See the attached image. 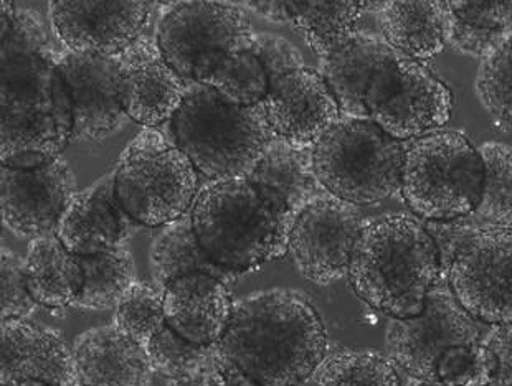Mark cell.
I'll list each match as a JSON object with an SVG mask.
<instances>
[{"mask_svg": "<svg viewBox=\"0 0 512 386\" xmlns=\"http://www.w3.org/2000/svg\"><path fill=\"white\" fill-rule=\"evenodd\" d=\"M377 15L382 37L405 57L425 62L445 50V2L390 0L380 2Z\"/></svg>", "mask_w": 512, "mask_h": 386, "instance_id": "cell-26", "label": "cell"}, {"mask_svg": "<svg viewBox=\"0 0 512 386\" xmlns=\"http://www.w3.org/2000/svg\"><path fill=\"white\" fill-rule=\"evenodd\" d=\"M261 104L276 136L299 151H314L342 119L328 83L309 66L276 81Z\"/></svg>", "mask_w": 512, "mask_h": 386, "instance_id": "cell-17", "label": "cell"}, {"mask_svg": "<svg viewBox=\"0 0 512 386\" xmlns=\"http://www.w3.org/2000/svg\"><path fill=\"white\" fill-rule=\"evenodd\" d=\"M85 283L73 302L78 311L116 309L136 279V263L128 248H116L100 255L78 256Z\"/></svg>", "mask_w": 512, "mask_h": 386, "instance_id": "cell-31", "label": "cell"}, {"mask_svg": "<svg viewBox=\"0 0 512 386\" xmlns=\"http://www.w3.org/2000/svg\"><path fill=\"white\" fill-rule=\"evenodd\" d=\"M164 128L207 182L248 177L278 137L263 104L233 106L199 83H187L181 108Z\"/></svg>", "mask_w": 512, "mask_h": 386, "instance_id": "cell-4", "label": "cell"}, {"mask_svg": "<svg viewBox=\"0 0 512 386\" xmlns=\"http://www.w3.org/2000/svg\"><path fill=\"white\" fill-rule=\"evenodd\" d=\"M440 253L441 276L481 324H512V226L468 218L425 223Z\"/></svg>", "mask_w": 512, "mask_h": 386, "instance_id": "cell-5", "label": "cell"}, {"mask_svg": "<svg viewBox=\"0 0 512 386\" xmlns=\"http://www.w3.org/2000/svg\"><path fill=\"white\" fill-rule=\"evenodd\" d=\"M25 278L38 306L47 309L72 307L85 283L80 258L70 253L57 235L29 241Z\"/></svg>", "mask_w": 512, "mask_h": 386, "instance_id": "cell-27", "label": "cell"}, {"mask_svg": "<svg viewBox=\"0 0 512 386\" xmlns=\"http://www.w3.org/2000/svg\"><path fill=\"white\" fill-rule=\"evenodd\" d=\"M318 386H402L399 370L374 350H337L314 372Z\"/></svg>", "mask_w": 512, "mask_h": 386, "instance_id": "cell-33", "label": "cell"}, {"mask_svg": "<svg viewBox=\"0 0 512 386\" xmlns=\"http://www.w3.org/2000/svg\"><path fill=\"white\" fill-rule=\"evenodd\" d=\"M403 157V142L377 124L342 118L314 147V174L332 197L366 207L400 190Z\"/></svg>", "mask_w": 512, "mask_h": 386, "instance_id": "cell-9", "label": "cell"}, {"mask_svg": "<svg viewBox=\"0 0 512 386\" xmlns=\"http://www.w3.org/2000/svg\"><path fill=\"white\" fill-rule=\"evenodd\" d=\"M402 386H443L437 382H423V380H417V378L408 377L407 382L403 383Z\"/></svg>", "mask_w": 512, "mask_h": 386, "instance_id": "cell-44", "label": "cell"}, {"mask_svg": "<svg viewBox=\"0 0 512 386\" xmlns=\"http://www.w3.org/2000/svg\"><path fill=\"white\" fill-rule=\"evenodd\" d=\"M212 370H214V367L207 370V372L194 375V377L169 380L167 386H214V375H212Z\"/></svg>", "mask_w": 512, "mask_h": 386, "instance_id": "cell-42", "label": "cell"}, {"mask_svg": "<svg viewBox=\"0 0 512 386\" xmlns=\"http://www.w3.org/2000/svg\"><path fill=\"white\" fill-rule=\"evenodd\" d=\"M0 386H53L34 380H0Z\"/></svg>", "mask_w": 512, "mask_h": 386, "instance_id": "cell-43", "label": "cell"}, {"mask_svg": "<svg viewBox=\"0 0 512 386\" xmlns=\"http://www.w3.org/2000/svg\"><path fill=\"white\" fill-rule=\"evenodd\" d=\"M114 58L119 99L128 118L143 128L171 123L182 106L187 83L164 58L157 40L143 33Z\"/></svg>", "mask_w": 512, "mask_h": 386, "instance_id": "cell-16", "label": "cell"}, {"mask_svg": "<svg viewBox=\"0 0 512 386\" xmlns=\"http://www.w3.org/2000/svg\"><path fill=\"white\" fill-rule=\"evenodd\" d=\"M395 53L382 35L359 30L331 57L321 60L318 71L336 98L342 118L370 121L366 109L370 81Z\"/></svg>", "mask_w": 512, "mask_h": 386, "instance_id": "cell-24", "label": "cell"}, {"mask_svg": "<svg viewBox=\"0 0 512 386\" xmlns=\"http://www.w3.org/2000/svg\"><path fill=\"white\" fill-rule=\"evenodd\" d=\"M0 380L80 385L73 345L60 330L35 321H0Z\"/></svg>", "mask_w": 512, "mask_h": 386, "instance_id": "cell-20", "label": "cell"}, {"mask_svg": "<svg viewBox=\"0 0 512 386\" xmlns=\"http://www.w3.org/2000/svg\"><path fill=\"white\" fill-rule=\"evenodd\" d=\"M291 24L303 35L304 42L326 60L349 42L359 30L366 12V0H288Z\"/></svg>", "mask_w": 512, "mask_h": 386, "instance_id": "cell-29", "label": "cell"}, {"mask_svg": "<svg viewBox=\"0 0 512 386\" xmlns=\"http://www.w3.org/2000/svg\"><path fill=\"white\" fill-rule=\"evenodd\" d=\"M481 339V325L460 306L446 279L441 278L418 316L390 319L385 352L407 377L437 382L438 362L448 350L478 344Z\"/></svg>", "mask_w": 512, "mask_h": 386, "instance_id": "cell-11", "label": "cell"}, {"mask_svg": "<svg viewBox=\"0 0 512 386\" xmlns=\"http://www.w3.org/2000/svg\"><path fill=\"white\" fill-rule=\"evenodd\" d=\"M215 91L223 101L240 108H253L270 93L265 68L250 48L219 53L195 71L194 80Z\"/></svg>", "mask_w": 512, "mask_h": 386, "instance_id": "cell-30", "label": "cell"}, {"mask_svg": "<svg viewBox=\"0 0 512 386\" xmlns=\"http://www.w3.org/2000/svg\"><path fill=\"white\" fill-rule=\"evenodd\" d=\"M139 228L141 225L134 222L116 197L113 172L75 193L55 235L70 253L83 258L126 248Z\"/></svg>", "mask_w": 512, "mask_h": 386, "instance_id": "cell-19", "label": "cell"}, {"mask_svg": "<svg viewBox=\"0 0 512 386\" xmlns=\"http://www.w3.org/2000/svg\"><path fill=\"white\" fill-rule=\"evenodd\" d=\"M369 119L397 141L443 129L453 114V93L422 62L397 52L366 95Z\"/></svg>", "mask_w": 512, "mask_h": 386, "instance_id": "cell-10", "label": "cell"}, {"mask_svg": "<svg viewBox=\"0 0 512 386\" xmlns=\"http://www.w3.org/2000/svg\"><path fill=\"white\" fill-rule=\"evenodd\" d=\"M114 190L134 222L161 228L192 210L200 175L164 128H143L119 157Z\"/></svg>", "mask_w": 512, "mask_h": 386, "instance_id": "cell-8", "label": "cell"}, {"mask_svg": "<svg viewBox=\"0 0 512 386\" xmlns=\"http://www.w3.org/2000/svg\"><path fill=\"white\" fill-rule=\"evenodd\" d=\"M252 22L235 2H171L157 27V45L169 65L184 78L219 53L250 48Z\"/></svg>", "mask_w": 512, "mask_h": 386, "instance_id": "cell-12", "label": "cell"}, {"mask_svg": "<svg viewBox=\"0 0 512 386\" xmlns=\"http://www.w3.org/2000/svg\"><path fill=\"white\" fill-rule=\"evenodd\" d=\"M212 375H214V386H232L228 385V383L220 377L219 373L215 372V368L212 370Z\"/></svg>", "mask_w": 512, "mask_h": 386, "instance_id": "cell-45", "label": "cell"}, {"mask_svg": "<svg viewBox=\"0 0 512 386\" xmlns=\"http://www.w3.org/2000/svg\"><path fill=\"white\" fill-rule=\"evenodd\" d=\"M347 278L375 311L390 319L418 316L443 278L437 243L420 218L389 213L364 226Z\"/></svg>", "mask_w": 512, "mask_h": 386, "instance_id": "cell-3", "label": "cell"}, {"mask_svg": "<svg viewBox=\"0 0 512 386\" xmlns=\"http://www.w3.org/2000/svg\"><path fill=\"white\" fill-rule=\"evenodd\" d=\"M512 32V0H448L445 42L456 53L481 58Z\"/></svg>", "mask_w": 512, "mask_h": 386, "instance_id": "cell-28", "label": "cell"}, {"mask_svg": "<svg viewBox=\"0 0 512 386\" xmlns=\"http://www.w3.org/2000/svg\"><path fill=\"white\" fill-rule=\"evenodd\" d=\"M152 2L141 0H53V32L68 52L116 57L143 35Z\"/></svg>", "mask_w": 512, "mask_h": 386, "instance_id": "cell-15", "label": "cell"}, {"mask_svg": "<svg viewBox=\"0 0 512 386\" xmlns=\"http://www.w3.org/2000/svg\"><path fill=\"white\" fill-rule=\"evenodd\" d=\"M475 91L494 123L512 129V32L479 60Z\"/></svg>", "mask_w": 512, "mask_h": 386, "instance_id": "cell-34", "label": "cell"}, {"mask_svg": "<svg viewBox=\"0 0 512 386\" xmlns=\"http://www.w3.org/2000/svg\"><path fill=\"white\" fill-rule=\"evenodd\" d=\"M190 217L207 255L235 273L288 255V240L247 177L207 182Z\"/></svg>", "mask_w": 512, "mask_h": 386, "instance_id": "cell-6", "label": "cell"}, {"mask_svg": "<svg viewBox=\"0 0 512 386\" xmlns=\"http://www.w3.org/2000/svg\"><path fill=\"white\" fill-rule=\"evenodd\" d=\"M250 50L265 68L270 86L275 85L276 81L291 71L301 70L306 66L299 48L294 47L288 38L281 37L278 33L253 30Z\"/></svg>", "mask_w": 512, "mask_h": 386, "instance_id": "cell-39", "label": "cell"}, {"mask_svg": "<svg viewBox=\"0 0 512 386\" xmlns=\"http://www.w3.org/2000/svg\"><path fill=\"white\" fill-rule=\"evenodd\" d=\"M2 263H0V286H2V312L0 319H25L34 321L38 314L37 301L30 294L25 278V256L15 251L2 248Z\"/></svg>", "mask_w": 512, "mask_h": 386, "instance_id": "cell-38", "label": "cell"}, {"mask_svg": "<svg viewBox=\"0 0 512 386\" xmlns=\"http://www.w3.org/2000/svg\"><path fill=\"white\" fill-rule=\"evenodd\" d=\"M57 65L72 99V141H105L131 121L119 99L116 58L57 53Z\"/></svg>", "mask_w": 512, "mask_h": 386, "instance_id": "cell-18", "label": "cell"}, {"mask_svg": "<svg viewBox=\"0 0 512 386\" xmlns=\"http://www.w3.org/2000/svg\"><path fill=\"white\" fill-rule=\"evenodd\" d=\"M162 299L164 292L154 284L136 281L114 309V327L147 352L154 337L167 325Z\"/></svg>", "mask_w": 512, "mask_h": 386, "instance_id": "cell-35", "label": "cell"}, {"mask_svg": "<svg viewBox=\"0 0 512 386\" xmlns=\"http://www.w3.org/2000/svg\"><path fill=\"white\" fill-rule=\"evenodd\" d=\"M149 273L157 289H164L177 279L190 274H209L227 284L237 283L238 274L222 268L200 245L195 235L190 212L174 222L161 226L149 246Z\"/></svg>", "mask_w": 512, "mask_h": 386, "instance_id": "cell-25", "label": "cell"}, {"mask_svg": "<svg viewBox=\"0 0 512 386\" xmlns=\"http://www.w3.org/2000/svg\"><path fill=\"white\" fill-rule=\"evenodd\" d=\"M498 360L489 347L458 345L448 350L437 365V382L443 386H489L496 383Z\"/></svg>", "mask_w": 512, "mask_h": 386, "instance_id": "cell-37", "label": "cell"}, {"mask_svg": "<svg viewBox=\"0 0 512 386\" xmlns=\"http://www.w3.org/2000/svg\"><path fill=\"white\" fill-rule=\"evenodd\" d=\"M76 386H83V385H76Z\"/></svg>", "mask_w": 512, "mask_h": 386, "instance_id": "cell-46", "label": "cell"}, {"mask_svg": "<svg viewBox=\"0 0 512 386\" xmlns=\"http://www.w3.org/2000/svg\"><path fill=\"white\" fill-rule=\"evenodd\" d=\"M76 192L75 174L63 156L34 169H12L2 165V223L24 240L55 235L58 222Z\"/></svg>", "mask_w": 512, "mask_h": 386, "instance_id": "cell-14", "label": "cell"}, {"mask_svg": "<svg viewBox=\"0 0 512 386\" xmlns=\"http://www.w3.org/2000/svg\"><path fill=\"white\" fill-rule=\"evenodd\" d=\"M247 179L270 207L286 240L304 208L328 193L314 174L313 151H299L280 137Z\"/></svg>", "mask_w": 512, "mask_h": 386, "instance_id": "cell-21", "label": "cell"}, {"mask_svg": "<svg viewBox=\"0 0 512 386\" xmlns=\"http://www.w3.org/2000/svg\"><path fill=\"white\" fill-rule=\"evenodd\" d=\"M478 151L484 165L483 192L468 218L478 225L512 226V146L489 141Z\"/></svg>", "mask_w": 512, "mask_h": 386, "instance_id": "cell-32", "label": "cell"}, {"mask_svg": "<svg viewBox=\"0 0 512 386\" xmlns=\"http://www.w3.org/2000/svg\"><path fill=\"white\" fill-rule=\"evenodd\" d=\"M73 355L83 386H146L151 380L146 350L113 324L91 327L78 335Z\"/></svg>", "mask_w": 512, "mask_h": 386, "instance_id": "cell-23", "label": "cell"}, {"mask_svg": "<svg viewBox=\"0 0 512 386\" xmlns=\"http://www.w3.org/2000/svg\"><path fill=\"white\" fill-rule=\"evenodd\" d=\"M498 360L496 383L512 386V324L491 325L481 339Z\"/></svg>", "mask_w": 512, "mask_h": 386, "instance_id": "cell-40", "label": "cell"}, {"mask_svg": "<svg viewBox=\"0 0 512 386\" xmlns=\"http://www.w3.org/2000/svg\"><path fill=\"white\" fill-rule=\"evenodd\" d=\"M328 334L303 292L273 288L233 304L219 350L261 386H298L328 357Z\"/></svg>", "mask_w": 512, "mask_h": 386, "instance_id": "cell-2", "label": "cell"}, {"mask_svg": "<svg viewBox=\"0 0 512 386\" xmlns=\"http://www.w3.org/2000/svg\"><path fill=\"white\" fill-rule=\"evenodd\" d=\"M243 9L247 7L271 24H291L290 2L286 0H250L238 2Z\"/></svg>", "mask_w": 512, "mask_h": 386, "instance_id": "cell-41", "label": "cell"}, {"mask_svg": "<svg viewBox=\"0 0 512 386\" xmlns=\"http://www.w3.org/2000/svg\"><path fill=\"white\" fill-rule=\"evenodd\" d=\"M0 161L34 169L62 157L72 142L73 109L42 14L0 2Z\"/></svg>", "mask_w": 512, "mask_h": 386, "instance_id": "cell-1", "label": "cell"}, {"mask_svg": "<svg viewBox=\"0 0 512 386\" xmlns=\"http://www.w3.org/2000/svg\"><path fill=\"white\" fill-rule=\"evenodd\" d=\"M227 284L209 274H190L164 289V317L169 329L200 347L219 345L233 312Z\"/></svg>", "mask_w": 512, "mask_h": 386, "instance_id": "cell-22", "label": "cell"}, {"mask_svg": "<svg viewBox=\"0 0 512 386\" xmlns=\"http://www.w3.org/2000/svg\"><path fill=\"white\" fill-rule=\"evenodd\" d=\"M483 180L478 147L456 129L428 132L405 147L400 192L420 220L470 217L481 200Z\"/></svg>", "mask_w": 512, "mask_h": 386, "instance_id": "cell-7", "label": "cell"}, {"mask_svg": "<svg viewBox=\"0 0 512 386\" xmlns=\"http://www.w3.org/2000/svg\"><path fill=\"white\" fill-rule=\"evenodd\" d=\"M366 225L359 207L324 193L296 218L288 256L306 281L331 286L347 278L352 251Z\"/></svg>", "mask_w": 512, "mask_h": 386, "instance_id": "cell-13", "label": "cell"}, {"mask_svg": "<svg viewBox=\"0 0 512 386\" xmlns=\"http://www.w3.org/2000/svg\"><path fill=\"white\" fill-rule=\"evenodd\" d=\"M215 349L217 345L200 347L192 344L166 325L154 337L146 354L152 372L159 373L167 380H179L194 377L214 367Z\"/></svg>", "mask_w": 512, "mask_h": 386, "instance_id": "cell-36", "label": "cell"}]
</instances>
